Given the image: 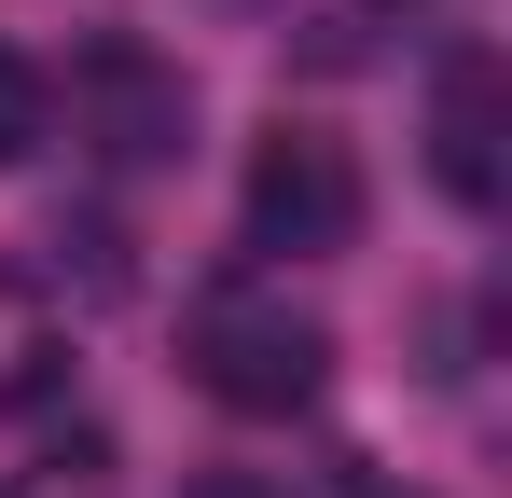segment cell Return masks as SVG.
<instances>
[{
    "label": "cell",
    "mask_w": 512,
    "mask_h": 498,
    "mask_svg": "<svg viewBox=\"0 0 512 498\" xmlns=\"http://www.w3.org/2000/svg\"><path fill=\"white\" fill-rule=\"evenodd\" d=\"M236 222H250V249H291V263L346 249V236H360V153H346L333 125H277V139L250 153Z\"/></svg>",
    "instance_id": "cell-2"
},
{
    "label": "cell",
    "mask_w": 512,
    "mask_h": 498,
    "mask_svg": "<svg viewBox=\"0 0 512 498\" xmlns=\"http://www.w3.org/2000/svg\"><path fill=\"white\" fill-rule=\"evenodd\" d=\"M208 14H277V0H208Z\"/></svg>",
    "instance_id": "cell-8"
},
{
    "label": "cell",
    "mask_w": 512,
    "mask_h": 498,
    "mask_svg": "<svg viewBox=\"0 0 512 498\" xmlns=\"http://www.w3.org/2000/svg\"><path fill=\"white\" fill-rule=\"evenodd\" d=\"M180 498H277V485H263V471H194Z\"/></svg>",
    "instance_id": "cell-7"
},
{
    "label": "cell",
    "mask_w": 512,
    "mask_h": 498,
    "mask_svg": "<svg viewBox=\"0 0 512 498\" xmlns=\"http://www.w3.org/2000/svg\"><path fill=\"white\" fill-rule=\"evenodd\" d=\"M42 263H14V291H84V305H111L139 263H125V236L111 222H56V236H28Z\"/></svg>",
    "instance_id": "cell-5"
},
{
    "label": "cell",
    "mask_w": 512,
    "mask_h": 498,
    "mask_svg": "<svg viewBox=\"0 0 512 498\" xmlns=\"http://www.w3.org/2000/svg\"><path fill=\"white\" fill-rule=\"evenodd\" d=\"M42 139H56V83H42L14 42H0V166H28Z\"/></svg>",
    "instance_id": "cell-6"
},
{
    "label": "cell",
    "mask_w": 512,
    "mask_h": 498,
    "mask_svg": "<svg viewBox=\"0 0 512 498\" xmlns=\"http://www.w3.org/2000/svg\"><path fill=\"white\" fill-rule=\"evenodd\" d=\"M429 180L457 208H499V180H512V70H499V42H457L429 70Z\"/></svg>",
    "instance_id": "cell-4"
},
{
    "label": "cell",
    "mask_w": 512,
    "mask_h": 498,
    "mask_svg": "<svg viewBox=\"0 0 512 498\" xmlns=\"http://www.w3.org/2000/svg\"><path fill=\"white\" fill-rule=\"evenodd\" d=\"M70 125H84L97 166H180L194 153V83H180V56H153V42H97L84 83H70Z\"/></svg>",
    "instance_id": "cell-3"
},
{
    "label": "cell",
    "mask_w": 512,
    "mask_h": 498,
    "mask_svg": "<svg viewBox=\"0 0 512 498\" xmlns=\"http://www.w3.org/2000/svg\"><path fill=\"white\" fill-rule=\"evenodd\" d=\"M374 498H388V485H374Z\"/></svg>",
    "instance_id": "cell-10"
},
{
    "label": "cell",
    "mask_w": 512,
    "mask_h": 498,
    "mask_svg": "<svg viewBox=\"0 0 512 498\" xmlns=\"http://www.w3.org/2000/svg\"><path fill=\"white\" fill-rule=\"evenodd\" d=\"M360 14H416V0H360Z\"/></svg>",
    "instance_id": "cell-9"
},
{
    "label": "cell",
    "mask_w": 512,
    "mask_h": 498,
    "mask_svg": "<svg viewBox=\"0 0 512 498\" xmlns=\"http://www.w3.org/2000/svg\"><path fill=\"white\" fill-rule=\"evenodd\" d=\"M180 360H194V388L222 415H305L333 388V332L305 319L291 291H208L180 319Z\"/></svg>",
    "instance_id": "cell-1"
}]
</instances>
